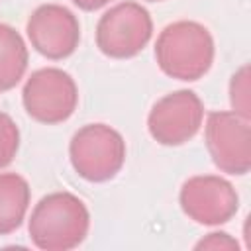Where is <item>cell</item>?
Segmentation results:
<instances>
[{
	"label": "cell",
	"mask_w": 251,
	"mask_h": 251,
	"mask_svg": "<svg viewBox=\"0 0 251 251\" xmlns=\"http://www.w3.org/2000/svg\"><path fill=\"white\" fill-rule=\"evenodd\" d=\"M90 229L86 204L71 192H51L31 210L27 231L37 249L69 251L78 247Z\"/></svg>",
	"instance_id": "6da1fadb"
},
{
	"label": "cell",
	"mask_w": 251,
	"mask_h": 251,
	"mask_svg": "<svg viewBox=\"0 0 251 251\" xmlns=\"http://www.w3.org/2000/svg\"><path fill=\"white\" fill-rule=\"evenodd\" d=\"M214 39L198 22L180 20L169 24L157 37L155 59L159 69L176 80H198L214 63Z\"/></svg>",
	"instance_id": "7a4b0ae2"
},
{
	"label": "cell",
	"mask_w": 251,
	"mask_h": 251,
	"mask_svg": "<svg viewBox=\"0 0 251 251\" xmlns=\"http://www.w3.org/2000/svg\"><path fill=\"white\" fill-rule=\"evenodd\" d=\"M69 157L78 176L88 182H106L126 163V141L106 124H88L73 135Z\"/></svg>",
	"instance_id": "3957f363"
},
{
	"label": "cell",
	"mask_w": 251,
	"mask_h": 251,
	"mask_svg": "<svg viewBox=\"0 0 251 251\" xmlns=\"http://www.w3.org/2000/svg\"><path fill=\"white\" fill-rule=\"evenodd\" d=\"M153 35L149 12L131 0L112 6L98 20L96 45L110 59H131L145 49Z\"/></svg>",
	"instance_id": "277c9868"
},
{
	"label": "cell",
	"mask_w": 251,
	"mask_h": 251,
	"mask_svg": "<svg viewBox=\"0 0 251 251\" xmlns=\"http://www.w3.org/2000/svg\"><path fill=\"white\" fill-rule=\"evenodd\" d=\"M22 102L29 118L39 124L67 122L78 104V88L75 78L57 67H45L25 80Z\"/></svg>",
	"instance_id": "5b68a950"
},
{
	"label": "cell",
	"mask_w": 251,
	"mask_h": 251,
	"mask_svg": "<svg viewBox=\"0 0 251 251\" xmlns=\"http://www.w3.org/2000/svg\"><path fill=\"white\" fill-rule=\"evenodd\" d=\"M251 120L235 112H210L206 118V149L214 165L227 175H247L251 169Z\"/></svg>",
	"instance_id": "8992f818"
},
{
	"label": "cell",
	"mask_w": 251,
	"mask_h": 251,
	"mask_svg": "<svg viewBox=\"0 0 251 251\" xmlns=\"http://www.w3.org/2000/svg\"><path fill=\"white\" fill-rule=\"evenodd\" d=\"M204 122V104L192 90H175L159 98L149 116L147 129L151 137L167 147L190 141Z\"/></svg>",
	"instance_id": "52a82bcc"
},
{
	"label": "cell",
	"mask_w": 251,
	"mask_h": 251,
	"mask_svg": "<svg viewBox=\"0 0 251 251\" xmlns=\"http://www.w3.org/2000/svg\"><path fill=\"white\" fill-rule=\"evenodd\" d=\"M178 202L182 212L202 226L226 224L239 208V196L233 184L216 175L190 176L180 188Z\"/></svg>",
	"instance_id": "ba28073f"
},
{
	"label": "cell",
	"mask_w": 251,
	"mask_h": 251,
	"mask_svg": "<svg viewBox=\"0 0 251 251\" xmlns=\"http://www.w3.org/2000/svg\"><path fill=\"white\" fill-rule=\"evenodd\" d=\"M25 31L31 47L51 61L71 57L80 41V24L76 16L61 4L37 6L25 24Z\"/></svg>",
	"instance_id": "9c48e42d"
},
{
	"label": "cell",
	"mask_w": 251,
	"mask_h": 251,
	"mask_svg": "<svg viewBox=\"0 0 251 251\" xmlns=\"http://www.w3.org/2000/svg\"><path fill=\"white\" fill-rule=\"evenodd\" d=\"M31 190L18 173H0V235L16 231L25 220Z\"/></svg>",
	"instance_id": "30bf717a"
},
{
	"label": "cell",
	"mask_w": 251,
	"mask_h": 251,
	"mask_svg": "<svg viewBox=\"0 0 251 251\" xmlns=\"http://www.w3.org/2000/svg\"><path fill=\"white\" fill-rule=\"evenodd\" d=\"M27 47L22 35L8 24H0V92L12 90L25 75Z\"/></svg>",
	"instance_id": "8fae6325"
},
{
	"label": "cell",
	"mask_w": 251,
	"mask_h": 251,
	"mask_svg": "<svg viewBox=\"0 0 251 251\" xmlns=\"http://www.w3.org/2000/svg\"><path fill=\"white\" fill-rule=\"evenodd\" d=\"M249 67L243 65L229 80V104L233 112L245 120H251V96H249Z\"/></svg>",
	"instance_id": "7c38bea8"
},
{
	"label": "cell",
	"mask_w": 251,
	"mask_h": 251,
	"mask_svg": "<svg viewBox=\"0 0 251 251\" xmlns=\"http://www.w3.org/2000/svg\"><path fill=\"white\" fill-rule=\"evenodd\" d=\"M18 149H20V129L6 112H0V169L8 167L14 161Z\"/></svg>",
	"instance_id": "4fadbf2b"
},
{
	"label": "cell",
	"mask_w": 251,
	"mask_h": 251,
	"mask_svg": "<svg viewBox=\"0 0 251 251\" xmlns=\"http://www.w3.org/2000/svg\"><path fill=\"white\" fill-rule=\"evenodd\" d=\"M194 249H214V251H231V249H239V243L229 235V233H226V231H212V233H208L206 237H202L196 245H194Z\"/></svg>",
	"instance_id": "5bb4252c"
},
{
	"label": "cell",
	"mask_w": 251,
	"mask_h": 251,
	"mask_svg": "<svg viewBox=\"0 0 251 251\" xmlns=\"http://www.w3.org/2000/svg\"><path fill=\"white\" fill-rule=\"evenodd\" d=\"M112 0H73V4L84 12H94V10H100L104 8L106 4H110Z\"/></svg>",
	"instance_id": "9a60e30c"
},
{
	"label": "cell",
	"mask_w": 251,
	"mask_h": 251,
	"mask_svg": "<svg viewBox=\"0 0 251 251\" xmlns=\"http://www.w3.org/2000/svg\"><path fill=\"white\" fill-rule=\"evenodd\" d=\"M147 2H161V0H147Z\"/></svg>",
	"instance_id": "2e32d148"
}]
</instances>
